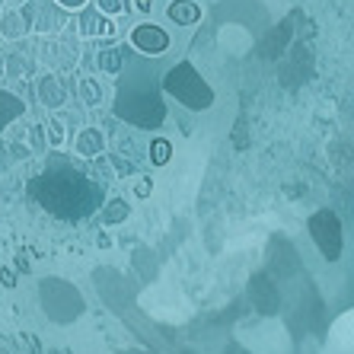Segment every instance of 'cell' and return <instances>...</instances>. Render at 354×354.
<instances>
[{
  "instance_id": "6da1fadb",
  "label": "cell",
  "mask_w": 354,
  "mask_h": 354,
  "mask_svg": "<svg viewBox=\"0 0 354 354\" xmlns=\"http://www.w3.org/2000/svg\"><path fill=\"white\" fill-rule=\"evenodd\" d=\"M166 93L173 99H179L185 109H192V112H205L211 102H214V90L205 83V77L198 74V67L189 64V61H179V64L166 74L163 80Z\"/></svg>"
},
{
  "instance_id": "7a4b0ae2",
  "label": "cell",
  "mask_w": 354,
  "mask_h": 354,
  "mask_svg": "<svg viewBox=\"0 0 354 354\" xmlns=\"http://www.w3.org/2000/svg\"><path fill=\"white\" fill-rule=\"evenodd\" d=\"M128 41H131L140 55H150V58L166 55V51H169V45H173L169 32H166L163 26H157V23H138L131 32H128Z\"/></svg>"
},
{
  "instance_id": "3957f363",
  "label": "cell",
  "mask_w": 354,
  "mask_h": 354,
  "mask_svg": "<svg viewBox=\"0 0 354 354\" xmlns=\"http://www.w3.org/2000/svg\"><path fill=\"white\" fill-rule=\"evenodd\" d=\"M166 17L173 19L176 26H195L201 19V7H198L195 0H173L166 7Z\"/></svg>"
},
{
  "instance_id": "277c9868",
  "label": "cell",
  "mask_w": 354,
  "mask_h": 354,
  "mask_svg": "<svg viewBox=\"0 0 354 354\" xmlns=\"http://www.w3.org/2000/svg\"><path fill=\"white\" fill-rule=\"evenodd\" d=\"M23 112H26V102L17 96V93L0 90V131H3L10 122H17Z\"/></svg>"
},
{
  "instance_id": "5b68a950",
  "label": "cell",
  "mask_w": 354,
  "mask_h": 354,
  "mask_svg": "<svg viewBox=\"0 0 354 354\" xmlns=\"http://www.w3.org/2000/svg\"><path fill=\"white\" fill-rule=\"evenodd\" d=\"M102 150H106V138H102L96 128H83V131L77 134V153H80V157H96Z\"/></svg>"
},
{
  "instance_id": "8992f818",
  "label": "cell",
  "mask_w": 354,
  "mask_h": 354,
  "mask_svg": "<svg viewBox=\"0 0 354 354\" xmlns=\"http://www.w3.org/2000/svg\"><path fill=\"white\" fill-rule=\"evenodd\" d=\"M29 32V23H26V13H0V35L3 39H23Z\"/></svg>"
},
{
  "instance_id": "52a82bcc",
  "label": "cell",
  "mask_w": 354,
  "mask_h": 354,
  "mask_svg": "<svg viewBox=\"0 0 354 354\" xmlns=\"http://www.w3.org/2000/svg\"><path fill=\"white\" fill-rule=\"evenodd\" d=\"M80 32L83 35H115V26L106 23V19H99V17H86V13H83L80 17Z\"/></svg>"
},
{
  "instance_id": "ba28073f",
  "label": "cell",
  "mask_w": 354,
  "mask_h": 354,
  "mask_svg": "<svg viewBox=\"0 0 354 354\" xmlns=\"http://www.w3.org/2000/svg\"><path fill=\"white\" fill-rule=\"evenodd\" d=\"M150 160L157 166H166L169 160H173V140H166V138H157L153 144H150Z\"/></svg>"
},
{
  "instance_id": "9c48e42d",
  "label": "cell",
  "mask_w": 354,
  "mask_h": 354,
  "mask_svg": "<svg viewBox=\"0 0 354 354\" xmlns=\"http://www.w3.org/2000/svg\"><path fill=\"white\" fill-rule=\"evenodd\" d=\"M99 71H102V74H118V71H122V51L118 48L99 51Z\"/></svg>"
},
{
  "instance_id": "30bf717a",
  "label": "cell",
  "mask_w": 354,
  "mask_h": 354,
  "mask_svg": "<svg viewBox=\"0 0 354 354\" xmlns=\"http://www.w3.org/2000/svg\"><path fill=\"white\" fill-rule=\"evenodd\" d=\"M39 93H41V99H45L48 106H58V102H64V90H61V86L51 80V77H45V80L39 83Z\"/></svg>"
},
{
  "instance_id": "8fae6325",
  "label": "cell",
  "mask_w": 354,
  "mask_h": 354,
  "mask_svg": "<svg viewBox=\"0 0 354 354\" xmlns=\"http://www.w3.org/2000/svg\"><path fill=\"white\" fill-rule=\"evenodd\" d=\"M106 223H122L124 217H128V205H124L122 198H112V201H109V207H106Z\"/></svg>"
},
{
  "instance_id": "7c38bea8",
  "label": "cell",
  "mask_w": 354,
  "mask_h": 354,
  "mask_svg": "<svg viewBox=\"0 0 354 354\" xmlns=\"http://www.w3.org/2000/svg\"><path fill=\"white\" fill-rule=\"evenodd\" d=\"M96 10L102 13V17H118L124 10V3L122 0H96Z\"/></svg>"
},
{
  "instance_id": "4fadbf2b",
  "label": "cell",
  "mask_w": 354,
  "mask_h": 354,
  "mask_svg": "<svg viewBox=\"0 0 354 354\" xmlns=\"http://www.w3.org/2000/svg\"><path fill=\"white\" fill-rule=\"evenodd\" d=\"M80 96L86 99V102H99V96H102V93H99V86L93 80H83L80 83Z\"/></svg>"
},
{
  "instance_id": "5bb4252c",
  "label": "cell",
  "mask_w": 354,
  "mask_h": 354,
  "mask_svg": "<svg viewBox=\"0 0 354 354\" xmlns=\"http://www.w3.org/2000/svg\"><path fill=\"white\" fill-rule=\"evenodd\" d=\"M55 3H58L61 10H71V13H74V10H86L90 0H55Z\"/></svg>"
},
{
  "instance_id": "9a60e30c",
  "label": "cell",
  "mask_w": 354,
  "mask_h": 354,
  "mask_svg": "<svg viewBox=\"0 0 354 354\" xmlns=\"http://www.w3.org/2000/svg\"><path fill=\"white\" fill-rule=\"evenodd\" d=\"M150 189H153V185H150V179L134 182V195H140V198H147V195H150Z\"/></svg>"
},
{
  "instance_id": "2e32d148",
  "label": "cell",
  "mask_w": 354,
  "mask_h": 354,
  "mask_svg": "<svg viewBox=\"0 0 354 354\" xmlns=\"http://www.w3.org/2000/svg\"><path fill=\"white\" fill-rule=\"evenodd\" d=\"M0 281H3V284H7V288H13V284H17V278H13V272H7V268H3V272H0Z\"/></svg>"
},
{
  "instance_id": "e0dca14e",
  "label": "cell",
  "mask_w": 354,
  "mask_h": 354,
  "mask_svg": "<svg viewBox=\"0 0 354 354\" xmlns=\"http://www.w3.org/2000/svg\"><path fill=\"white\" fill-rule=\"evenodd\" d=\"M138 10L140 13H150V0H138Z\"/></svg>"
},
{
  "instance_id": "ac0fdd59",
  "label": "cell",
  "mask_w": 354,
  "mask_h": 354,
  "mask_svg": "<svg viewBox=\"0 0 354 354\" xmlns=\"http://www.w3.org/2000/svg\"><path fill=\"white\" fill-rule=\"evenodd\" d=\"M3 71H7V61H3V55H0V77H3Z\"/></svg>"
},
{
  "instance_id": "d6986e66",
  "label": "cell",
  "mask_w": 354,
  "mask_h": 354,
  "mask_svg": "<svg viewBox=\"0 0 354 354\" xmlns=\"http://www.w3.org/2000/svg\"><path fill=\"white\" fill-rule=\"evenodd\" d=\"M3 3H7V0H0V13H3Z\"/></svg>"
},
{
  "instance_id": "ffe728a7",
  "label": "cell",
  "mask_w": 354,
  "mask_h": 354,
  "mask_svg": "<svg viewBox=\"0 0 354 354\" xmlns=\"http://www.w3.org/2000/svg\"><path fill=\"white\" fill-rule=\"evenodd\" d=\"M122 3H124V0H122Z\"/></svg>"
}]
</instances>
